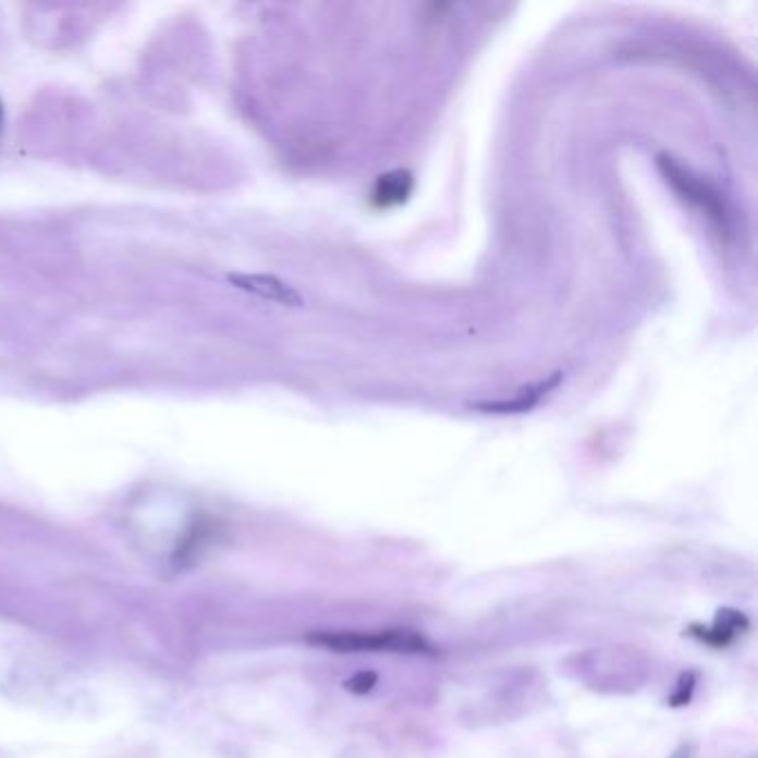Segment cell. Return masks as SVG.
Wrapping results in <instances>:
<instances>
[{"label":"cell","mask_w":758,"mask_h":758,"mask_svg":"<svg viewBox=\"0 0 758 758\" xmlns=\"http://www.w3.org/2000/svg\"><path fill=\"white\" fill-rule=\"evenodd\" d=\"M307 643L332 649V652H394V655H431L435 647L414 629L381 632H318Z\"/></svg>","instance_id":"6da1fadb"},{"label":"cell","mask_w":758,"mask_h":758,"mask_svg":"<svg viewBox=\"0 0 758 758\" xmlns=\"http://www.w3.org/2000/svg\"><path fill=\"white\" fill-rule=\"evenodd\" d=\"M659 166L665 174V179L694 205H698L700 209H706L714 221L725 223V207L721 203V196L708 185L702 183L700 179L692 176L683 166L670 156H659Z\"/></svg>","instance_id":"7a4b0ae2"},{"label":"cell","mask_w":758,"mask_h":758,"mask_svg":"<svg viewBox=\"0 0 758 758\" xmlns=\"http://www.w3.org/2000/svg\"><path fill=\"white\" fill-rule=\"evenodd\" d=\"M228 281L236 288L243 290L247 294H254L258 298L272 301L285 307H301L303 305V296L285 281L269 277V274H230Z\"/></svg>","instance_id":"3957f363"},{"label":"cell","mask_w":758,"mask_h":758,"mask_svg":"<svg viewBox=\"0 0 758 758\" xmlns=\"http://www.w3.org/2000/svg\"><path fill=\"white\" fill-rule=\"evenodd\" d=\"M412 187H414V181L409 172H403V170L390 172L378 179L371 198L378 207H394L407 200V196L412 194Z\"/></svg>","instance_id":"277c9868"},{"label":"cell","mask_w":758,"mask_h":758,"mask_svg":"<svg viewBox=\"0 0 758 758\" xmlns=\"http://www.w3.org/2000/svg\"><path fill=\"white\" fill-rule=\"evenodd\" d=\"M745 627H747V619L743 614L732 612V610H723V612H719V619H717L714 627L702 629V632H692V634H696L698 638H702L710 645H728Z\"/></svg>","instance_id":"5b68a950"},{"label":"cell","mask_w":758,"mask_h":758,"mask_svg":"<svg viewBox=\"0 0 758 758\" xmlns=\"http://www.w3.org/2000/svg\"><path fill=\"white\" fill-rule=\"evenodd\" d=\"M561 381V374H557L552 381H546V383H540L536 388H529V390H523V394H518L514 401L510 403H487V405H476V409L480 412H497V414H508V412H525L529 407H534L538 403V399L548 394V390L557 388V383Z\"/></svg>","instance_id":"8992f818"},{"label":"cell","mask_w":758,"mask_h":758,"mask_svg":"<svg viewBox=\"0 0 758 758\" xmlns=\"http://www.w3.org/2000/svg\"><path fill=\"white\" fill-rule=\"evenodd\" d=\"M376 674H367V672H363V674H356V676H352L347 683H345V687L350 689V692H354V694H365V692H369L374 685H376Z\"/></svg>","instance_id":"52a82bcc"},{"label":"cell","mask_w":758,"mask_h":758,"mask_svg":"<svg viewBox=\"0 0 758 758\" xmlns=\"http://www.w3.org/2000/svg\"><path fill=\"white\" fill-rule=\"evenodd\" d=\"M3 117H5L3 114V100H0V125H3Z\"/></svg>","instance_id":"ba28073f"}]
</instances>
